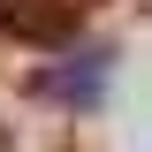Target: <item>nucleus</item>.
Here are the masks:
<instances>
[{
  "label": "nucleus",
  "instance_id": "obj_1",
  "mask_svg": "<svg viewBox=\"0 0 152 152\" xmlns=\"http://www.w3.org/2000/svg\"><path fill=\"white\" fill-rule=\"evenodd\" d=\"M61 91H69V99H91L99 91V61H76V69L61 76Z\"/></svg>",
  "mask_w": 152,
  "mask_h": 152
}]
</instances>
